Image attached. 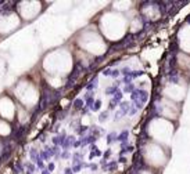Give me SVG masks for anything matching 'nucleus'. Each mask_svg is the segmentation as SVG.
<instances>
[{"label": "nucleus", "mask_w": 190, "mask_h": 174, "mask_svg": "<svg viewBox=\"0 0 190 174\" xmlns=\"http://www.w3.org/2000/svg\"><path fill=\"white\" fill-rule=\"evenodd\" d=\"M179 44L182 53L190 54V25H186L179 32Z\"/></svg>", "instance_id": "obj_5"}, {"label": "nucleus", "mask_w": 190, "mask_h": 174, "mask_svg": "<svg viewBox=\"0 0 190 174\" xmlns=\"http://www.w3.org/2000/svg\"><path fill=\"white\" fill-rule=\"evenodd\" d=\"M157 111H158L160 118L168 119V120H175V119H178L179 113H181V106H179L178 102L162 97L157 102Z\"/></svg>", "instance_id": "obj_3"}, {"label": "nucleus", "mask_w": 190, "mask_h": 174, "mask_svg": "<svg viewBox=\"0 0 190 174\" xmlns=\"http://www.w3.org/2000/svg\"><path fill=\"white\" fill-rule=\"evenodd\" d=\"M140 174H158L157 170H143Z\"/></svg>", "instance_id": "obj_7"}, {"label": "nucleus", "mask_w": 190, "mask_h": 174, "mask_svg": "<svg viewBox=\"0 0 190 174\" xmlns=\"http://www.w3.org/2000/svg\"><path fill=\"white\" fill-rule=\"evenodd\" d=\"M176 62H178L179 69L182 72H189L190 71V54L179 53L178 57H176Z\"/></svg>", "instance_id": "obj_6"}, {"label": "nucleus", "mask_w": 190, "mask_h": 174, "mask_svg": "<svg viewBox=\"0 0 190 174\" xmlns=\"http://www.w3.org/2000/svg\"><path fill=\"white\" fill-rule=\"evenodd\" d=\"M168 158H169V152L161 144L150 141L143 147V159H144V162L151 169H154L157 171L166 165Z\"/></svg>", "instance_id": "obj_1"}, {"label": "nucleus", "mask_w": 190, "mask_h": 174, "mask_svg": "<svg viewBox=\"0 0 190 174\" xmlns=\"http://www.w3.org/2000/svg\"><path fill=\"white\" fill-rule=\"evenodd\" d=\"M147 133L154 143L166 145L174 135V123L164 118H154L147 127Z\"/></svg>", "instance_id": "obj_2"}, {"label": "nucleus", "mask_w": 190, "mask_h": 174, "mask_svg": "<svg viewBox=\"0 0 190 174\" xmlns=\"http://www.w3.org/2000/svg\"><path fill=\"white\" fill-rule=\"evenodd\" d=\"M185 94H186V86H182V82H169L164 84L162 95L171 101L179 102L185 98Z\"/></svg>", "instance_id": "obj_4"}]
</instances>
